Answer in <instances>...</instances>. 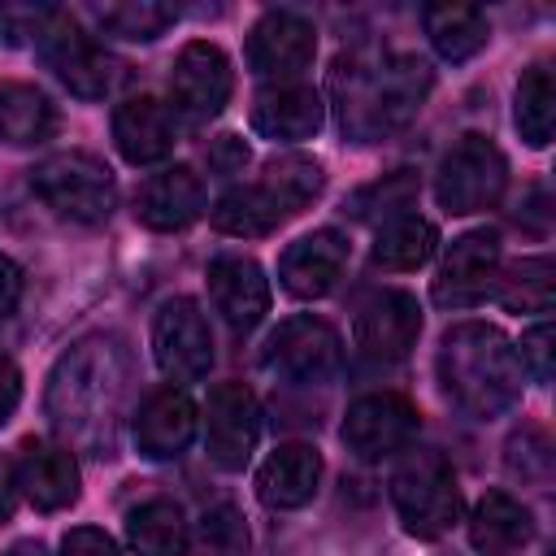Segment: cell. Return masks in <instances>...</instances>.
I'll list each match as a JSON object with an SVG mask.
<instances>
[{
    "label": "cell",
    "mask_w": 556,
    "mask_h": 556,
    "mask_svg": "<svg viewBox=\"0 0 556 556\" xmlns=\"http://www.w3.org/2000/svg\"><path fill=\"white\" fill-rule=\"evenodd\" d=\"M391 504L413 539H443L460 517V486L434 447H404L391 469Z\"/></svg>",
    "instance_id": "4"
},
{
    "label": "cell",
    "mask_w": 556,
    "mask_h": 556,
    "mask_svg": "<svg viewBox=\"0 0 556 556\" xmlns=\"http://www.w3.org/2000/svg\"><path fill=\"white\" fill-rule=\"evenodd\" d=\"M52 17V4H17V0H0V43L17 48L39 39L43 22Z\"/></svg>",
    "instance_id": "36"
},
{
    "label": "cell",
    "mask_w": 556,
    "mask_h": 556,
    "mask_svg": "<svg viewBox=\"0 0 556 556\" xmlns=\"http://www.w3.org/2000/svg\"><path fill=\"white\" fill-rule=\"evenodd\" d=\"M126 543L139 556H187V517L174 500H143L126 513Z\"/></svg>",
    "instance_id": "28"
},
{
    "label": "cell",
    "mask_w": 556,
    "mask_h": 556,
    "mask_svg": "<svg viewBox=\"0 0 556 556\" xmlns=\"http://www.w3.org/2000/svg\"><path fill=\"white\" fill-rule=\"evenodd\" d=\"M17 491H22V486H17V465L0 456V526H4L9 517H13V504H17Z\"/></svg>",
    "instance_id": "42"
},
{
    "label": "cell",
    "mask_w": 556,
    "mask_h": 556,
    "mask_svg": "<svg viewBox=\"0 0 556 556\" xmlns=\"http://www.w3.org/2000/svg\"><path fill=\"white\" fill-rule=\"evenodd\" d=\"M35 43H39V56L48 61V70L74 96H83V100H104L109 91H117V83L126 74V65L117 56H109L83 30V22L74 13H65V9H52V17L43 22V30H39Z\"/></svg>",
    "instance_id": "6"
},
{
    "label": "cell",
    "mask_w": 556,
    "mask_h": 556,
    "mask_svg": "<svg viewBox=\"0 0 556 556\" xmlns=\"http://www.w3.org/2000/svg\"><path fill=\"white\" fill-rule=\"evenodd\" d=\"M408 200H413V178H408V174H395V178L374 182V187H365V191L356 195V217H369V208L395 217L400 208H408Z\"/></svg>",
    "instance_id": "37"
},
{
    "label": "cell",
    "mask_w": 556,
    "mask_h": 556,
    "mask_svg": "<svg viewBox=\"0 0 556 556\" xmlns=\"http://www.w3.org/2000/svg\"><path fill=\"white\" fill-rule=\"evenodd\" d=\"M61 556H122V547L100 526H74L61 539Z\"/></svg>",
    "instance_id": "39"
},
{
    "label": "cell",
    "mask_w": 556,
    "mask_h": 556,
    "mask_svg": "<svg viewBox=\"0 0 556 556\" xmlns=\"http://www.w3.org/2000/svg\"><path fill=\"white\" fill-rule=\"evenodd\" d=\"M96 22H100L109 35H117V39L152 43L156 35H165V30L178 22V9L156 4V0H122V4H100V9H96Z\"/></svg>",
    "instance_id": "33"
},
{
    "label": "cell",
    "mask_w": 556,
    "mask_h": 556,
    "mask_svg": "<svg viewBox=\"0 0 556 556\" xmlns=\"http://www.w3.org/2000/svg\"><path fill=\"white\" fill-rule=\"evenodd\" d=\"M30 191L65 222L78 226H100L109 222L113 204H117V182L113 169L83 148L70 152H52L30 169Z\"/></svg>",
    "instance_id": "5"
},
{
    "label": "cell",
    "mask_w": 556,
    "mask_h": 556,
    "mask_svg": "<svg viewBox=\"0 0 556 556\" xmlns=\"http://www.w3.org/2000/svg\"><path fill=\"white\" fill-rule=\"evenodd\" d=\"M430 91V65L413 52L356 48L343 52L330 70V96L339 126L356 143H378L404 130Z\"/></svg>",
    "instance_id": "1"
},
{
    "label": "cell",
    "mask_w": 556,
    "mask_h": 556,
    "mask_svg": "<svg viewBox=\"0 0 556 556\" xmlns=\"http://www.w3.org/2000/svg\"><path fill=\"white\" fill-rule=\"evenodd\" d=\"M421 334V304L408 291H378L356 308L352 343L365 361H404Z\"/></svg>",
    "instance_id": "15"
},
{
    "label": "cell",
    "mask_w": 556,
    "mask_h": 556,
    "mask_svg": "<svg viewBox=\"0 0 556 556\" xmlns=\"http://www.w3.org/2000/svg\"><path fill=\"white\" fill-rule=\"evenodd\" d=\"M261 439V408L248 382H217L204 400V452L217 469L239 473Z\"/></svg>",
    "instance_id": "10"
},
{
    "label": "cell",
    "mask_w": 556,
    "mask_h": 556,
    "mask_svg": "<svg viewBox=\"0 0 556 556\" xmlns=\"http://www.w3.org/2000/svg\"><path fill=\"white\" fill-rule=\"evenodd\" d=\"M513 122L521 130V139L530 148H547L552 130H556V87H552V70L539 61L517 78V109Z\"/></svg>",
    "instance_id": "31"
},
{
    "label": "cell",
    "mask_w": 556,
    "mask_h": 556,
    "mask_svg": "<svg viewBox=\"0 0 556 556\" xmlns=\"http://www.w3.org/2000/svg\"><path fill=\"white\" fill-rule=\"evenodd\" d=\"M17 291H22V269L0 252V308H9L17 300Z\"/></svg>",
    "instance_id": "43"
},
{
    "label": "cell",
    "mask_w": 556,
    "mask_h": 556,
    "mask_svg": "<svg viewBox=\"0 0 556 556\" xmlns=\"http://www.w3.org/2000/svg\"><path fill=\"white\" fill-rule=\"evenodd\" d=\"M200 213H204V182L187 165H169V169L143 178L135 191V217L148 230L169 235V230L191 226Z\"/></svg>",
    "instance_id": "19"
},
{
    "label": "cell",
    "mask_w": 556,
    "mask_h": 556,
    "mask_svg": "<svg viewBox=\"0 0 556 556\" xmlns=\"http://www.w3.org/2000/svg\"><path fill=\"white\" fill-rule=\"evenodd\" d=\"M208 165H213L217 174H239V169L248 165V143H243L239 135H217V139L208 143Z\"/></svg>",
    "instance_id": "40"
},
{
    "label": "cell",
    "mask_w": 556,
    "mask_h": 556,
    "mask_svg": "<svg viewBox=\"0 0 556 556\" xmlns=\"http://www.w3.org/2000/svg\"><path fill=\"white\" fill-rule=\"evenodd\" d=\"M261 365L269 374H278L282 382H300V387L330 382L343 365V339L330 321H321L313 313H300V317L278 321V330L265 339Z\"/></svg>",
    "instance_id": "8"
},
{
    "label": "cell",
    "mask_w": 556,
    "mask_h": 556,
    "mask_svg": "<svg viewBox=\"0 0 556 556\" xmlns=\"http://www.w3.org/2000/svg\"><path fill=\"white\" fill-rule=\"evenodd\" d=\"M261 187H265V195L278 204L282 217H295L300 208H308V204L321 195L326 169H321V161H313V156L282 152V156H274V161L265 165Z\"/></svg>",
    "instance_id": "29"
},
{
    "label": "cell",
    "mask_w": 556,
    "mask_h": 556,
    "mask_svg": "<svg viewBox=\"0 0 556 556\" xmlns=\"http://www.w3.org/2000/svg\"><path fill=\"white\" fill-rule=\"evenodd\" d=\"M208 300L230 330H252L269 313V278L252 256L222 252L208 261Z\"/></svg>",
    "instance_id": "16"
},
{
    "label": "cell",
    "mask_w": 556,
    "mask_h": 556,
    "mask_svg": "<svg viewBox=\"0 0 556 556\" xmlns=\"http://www.w3.org/2000/svg\"><path fill=\"white\" fill-rule=\"evenodd\" d=\"M17 465V486L26 491V500L39 513H61L78 500V460L70 447L43 443V439H26Z\"/></svg>",
    "instance_id": "20"
},
{
    "label": "cell",
    "mask_w": 556,
    "mask_h": 556,
    "mask_svg": "<svg viewBox=\"0 0 556 556\" xmlns=\"http://www.w3.org/2000/svg\"><path fill=\"white\" fill-rule=\"evenodd\" d=\"M326 122L321 96L304 83H274L252 100V130L274 143H300L313 139Z\"/></svg>",
    "instance_id": "21"
},
{
    "label": "cell",
    "mask_w": 556,
    "mask_h": 556,
    "mask_svg": "<svg viewBox=\"0 0 556 556\" xmlns=\"http://www.w3.org/2000/svg\"><path fill=\"white\" fill-rule=\"evenodd\" d=\"M504 182H508L504 152L495 148V139L469 130L443 152L434 174V195L447 213H482L504 195Z\"/></svg>",
    "instance_id": "7"
},
{
    "label": "cell",
    "mask_w": 556,
    "mask_h": 556,
    "mask_svg": "<svg viewBox=\"0 0 556 556\" xmlns=\"http://www.w3.org/2000/svg\"><path fill=\"white\" fill-rule=\"evenodd\" d=\"M434 369L447 400L473 421H491L508 413L521 400V382H526L517 343H508V334L486 321L452 326L439 343Z\"/></svg>",
    "instance_id": "3"
},
{
    "label": "cell",
    "mask_w": 556,
    "mask_h": 556,
    "mask_svg": "<svg viewBox=\"0 0 556 556\" xmlns=\"http://www.w3.org/2000/svg\"><path fill=\"white\" fill-rule=\"evenodd\" d=\"M52 130H56V104L35 83L0 78V143L30 148L52 139Z\"/></svg>",
    "instance_id": "25"
},
{
    "label": "cell",
    "mask_w": 556,
    "mask_h": 556,
    "mask_svg": "<svg viewBox=\"0 0 556 556\" xmlns=\"http://www.w3.org/2000/svg\"><path fill=\"white\" fill-rule=\"evenodd\" d=\"M517 356H521V369H530L539 382H552V321H534L521 343H517Z\"/></svg>",
    "instance_id": "38"
},
{
    "label": "cell",
    "mask_w": 556,
    "mask_h": 556,
    "mask_svg": "<svg viewBox=\"0 0 556 556\" xmlns=\"http://www.w3.org/2000/svg\"><path fill=\"white\" fill-rule=\"evenodd\" d=\"M230 91H235V70L217 43L191 39L178 48L174 70H169V96L182 117H191V122L217 117L230 104Z\"/></svg>",
    "instance_id": "12"
},
{
    "label": "cell",
    "mask_w": 556,
    "mask_h": 556,
    "mask_svg": "<svg viewBox=\"0 0 556 556\" xmlns=\"http://www.w3.org/2000/svg\"><path fill=\"white\" fill-rule=\"evenodd\" d=\"M317 56V30L291 9H269L248 30V65L256 78L295 83Z\"/></svg>",
    "instance_id": "13"
},
{
    "label": "cell",
    "mask_w": 556,
    "mask_h": 556,
    "mask_svg": "<svg viewBox=\"0 0 556 556\" xmlns=\"http://www.w3.org/2000/svg\"><path fill=\"white\" fill-rule=\"evenodd\" d=\"M122 391H126V352L117 339L96 334L74 343L56 361L43 408L61 439L83 447H109Z\"/></svg>",
    "instance_id": "2"
},
{
    "label": "cell",
    "mask_w": 556,
    "mask_h": 556,
    "mask_svg": "<svg viewBox=\"0 0 556 556\" xmlns=\"http://www.w3.org/2000/svg\"><path fill=\"white\" fill-rule=\"evenodd\" d=\"M208 217H213V226H217L222 235H235V239H261V235H269V230H278V226L287 222V217L278 213V204L265 195L261 182L226 191V195L213 204Z\"/></svg>",
    "instance_id": "30"
},
{
    "label": "cell",
    "mask_w": 556,
    "mask_h": 556,
    "mask_svg": "<svg viewBox=\"0 0 556 556\" xmlns=\"http://www.w3.org/2000/svg\"><path fill=\"white\" fill-rule=\"evenodd\" d=\"M200 534H204V547L213 556H243L248 552V530H243V521H239V513L230 504L208 508Z\"/></svg>",
    "instance_id": "35"
},
{
    "label": "cell",
    "mask_w": 556,
    "mask_h": 556,
    "mask_svg": "<svg viewBox=\"0 0 556 556\" xmlns=\"http://www.w3.org/2000/svg\"><path fill=\"white\" fill-rule=\"evenodd\" d=\"M508 473H517L521 482H547L552 478V439L539 426H521L508 439V456H504Z\"/></svg>",
    "instance_id": "34"
},
{
    "label": "cell",
    "mask_w": 556,
    "mask_h": 556,
    "mask_svg": "<svg viewBox=\"0 0 556 556\" xmlns=\"http://www.w3.org/2000/svg\"><path fill=\"white\" fill-rule=\"evenodd\" d=\"M343 265H348V239L334 226H321L313 235H300L278 256V282L295 300H321L326 291H334Z\"/></svg>",
    "instance_id": "17"
},
{
    "label": "cell",
    "mask_w": 556,
    "mask_h": 556,
    "mask_svg": "<svg viewBox=\"0 0 556 556\" xmlns=\"http://www.w3.org/2000/svg\"><path fill=\"white\" fill-rule=\"evenodd\" d=\"M508 313H547L552 295H556V265L552 256H526L517 261L508 274L495 278L491 291Z\"/></svg>",
    "instance_id": "32"
},
{
    "label": "cell",
    "mask_w": 556,
    "mask_h": 556,
    "mask_svg": "<svg viewBox=\"0 0 556 556\" xmlns=\"http://www.w3.org/2000/svg\"><path fill=\"white\" fill-rule=\"evenodd\" d=\"M434 248H439L434 222H426L417 213H395L374 235V265L391 269V274H408V269H421L434 256Z\"/></svg>",
    "instance_id": "27"
},
{
    "label": "cell",
    "mask_w": 556,
    "mask_h": 556,
    "mask_svg": "<svg viewBox=\"0 0 556 556\" xmlns=\"http://www.w3.org/2000/svg\"><path fill=\"white\" fill-rule=\"evenodd\" d=\"M495 278H500V235L469 230L452 239L430 295L439 308H473L495 291Z\"/></svg>",
    "instance_id": "14"
},
{
    "label": "cell",
    "mask_w": 556,
    "mask_h": 556,
    "mask_svg": "<svg viewBox=\"0 0 556 556\" xmlns=\"http://www.w3.org/2000/svg\"><path fill=\"white\" fill-rule=\"evenodd\" d=\"M17 400H22V374H17V365L9 356H0V426L13 417Z\"/></svg>",
    "instance_id": "41"
},
{
    "label": "cell",
    "mask_w": 556,
    "mask_h": 556,
    "mask_svg": "<svg viewBox=\"0 0 556 556\" xmlns=\"http://www.w3.org/2000/svg\"><path fill=\"white\" fill-rule=\"evenodd\" d=\"M152 356L165 378L200 382L213 365V330L191 295H174L152 317Z\"/></svg>",
    "instance_id": "9"
},
{
    "label": "cell",
    "mask_w": 556,
    "mask_h": 556,
    "mask_svg": "<svg viewBox=\"0 0 556 556\" xmlns=\"http://www.w3.org/2000/svg\"><path fill=\"white\" fill-rule=\"evenodd\" d=\"M195 421H200V413H195L191 395L178 387H161L139 404L130 434H135V447L143 460H169V456L187 452V443L195 439Z\"/></svg>",
    "instance_id": "18"
},
{
    "label": "cell",
    "mask_w": 556,
    "mask_h": 556,
    "mask_svg": "<svg viewBox=\"0 0 556 556\" xmlns=\"http://www.w3.org/2000/svg\"><path fill=\"white\" fill-rule=\"evenodd\" d=\"M421 26H426L430 48L452 65L478 56L486 48V39H491L486 13L473 9V4H426L421 9Z\"/></svg>",
    "instance_id": "26"
},
{
    "label": "cell",
    "mask_w": 556,
    "mask_h": 556,
    "mask_svg": "<svg viewBox=\"0 0 556 556\" xmlns=\"http://www.w3.org/2000/svg\"><path fill=\"white\" fill-rule=\"evenodd\" d=\"M113 143L130 165H152L174 152V113L156 96H130L113 109Z\"/></svg>",
    "instance_id": "22"
},
{
    "label": "cell",
    "mask_w": 556,
    "mask_h": 556,
    "mask_svg": "<svg viewBox=\"0 0 556 556\" xmlns=\"http://www.w3.org/2000/svg\"><path fill=\"white\" fill-rule=\"evenodd\" d=\"M421 426V413L413 400L395 395V391H374V395H361L348 404V417H343V443L356 460H382V456H395L413 443Z\"/></svg>",
    "instance_id": "11"
},
{
    "label": "cell",
    "mask_w": 556,
    "mask_h": 556,
    "mask_svg": "<svg viewBox=\"0 0 556 556\" xmlns=\"http://www.w3.org/2000/svg\"><path fill=\"white\" fill-rule=\"evenodd\" d=\"M534 539V517L508 491H486L469 513V543L482 556H513Z\"/></svg>",
    "instance_id": "24"
},
{
    "label": "cell",
    "mask_w": 556,
    "mask_h": 556,
    "mask_svg": "<svg viewBox=\"0 0 556 556\" xmlns=\"http://www.w3.org/2000/svg\"><path fill=\"white\" fill-rule=\"evenodd\" d=\"M321 482V452L313 443H278L256 469V495L265 508H304Z\"/></svg>",
    "instance_id": "23"
},
{
    "label": "cell",
    "mask_w": 556,
    "mask_h": 556,
    "mask_svg": "<svg viewBox=\"0 0 556 556\" xmlns=\"http://www.w3.org/2000/svg\"><path fill=\"white\" fill-rule=\"evenodd\" d=\"M4 556H48V552H43V543H39V539H22V543H13Z\"/></svg>",
    "instance_id": "44"
}]
</instances>
